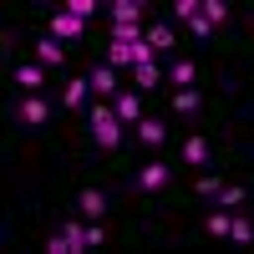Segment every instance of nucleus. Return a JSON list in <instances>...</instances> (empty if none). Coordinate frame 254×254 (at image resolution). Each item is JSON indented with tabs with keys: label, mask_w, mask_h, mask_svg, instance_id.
<instances>
[{
	"label": "nucleus",
	"mask_w": 254,
	"mask_h": 254,
	"mask_svg": "<svg viewBox=\"0 0 254 254\" xmlns=\"http://www.w3.org/2000/svg\"><path fill=\"white\" fill-rule=\"evenodd\" d=\"M92 142H97V147H107V153L122 142V122H117L112 107H92Z\"/></svg>",
	"instance_id": "1"
},
{
	"label": "nucleus",
	"mask_w": 254,
	"mask_h": 254,
	"mask_svg": "<svg viewBox=\"0 0 254 254\" xmlns=\"http://www.w3.org/2000/svg\"><path fill=\"white\" fill-rule=\"evenodd\" d=\"M112 31H142V5L137 0H117L112 5Z\"/></svg>",
	"instance_id": "2"
},
{
	"label": "nucleus",
	"mask_w": 254,
	"mask_h": 254,
	"mask_svg": "<svg viewBox=\"0 0 254 254\" xmlns=\"http://www.w3.org/2000/svg\"><path fill=\"white\" fill-rule=\"evenodd\" d=\"M112 112H117L122 127H127V122L137 127V122H142V97H137V92H117V97H112Z\"/></svg>",
	"instance_id": "3"
},
{
	"label": "nucleus",
	"mask_w": 254,
	"mask_h": 254,
	"mask_svg": "<svg viewBox=\"0 0 254 254\" xmlns=\"http://www.w3.org/2000/svg\"><path fill=\"white\" fill-rule=\"evenodd\" d=\"M31 51H36V66H46V71H51V66H61V61H66V46H61L56 36H41V41H36Z\"/></svg>",
	"instance_id": "4"
},
{
	"label": "nucleus",
	"mask_w": 254,
	"mask_h": 254,
	"mask_svg": "<svg viewBox=\"0 0 254 254\" xmlns=\"http://www.w3.org/2000/svg\"><path fill=\"white\" fill-rule=\"evenodd\" d=\"M15 117L26 122V127H41V122L51 117V107H46V97H36V92H26V102H20V107H15Z\"/></svg>",
	"instance_id": "5"
},
{
	"label": "nucleus",
	"mask_w": 254,
	"mask_h": 254,
	"mask_svg": "<svg viewBox=\"0 0 254 254\" xmlns=\"http://www.w3.org/2000/svg\"><path fill=\"white\" fill-rule=\"evenodd\" d=\"M46 31H51L56 41H81V31H87V26H81L76 15H66V10H56V15L46 20Z\"/></svg>",
	"instance_id": "6"
},
{
	"label": "nucleus",
	"mask_w": 254,
	"mask_h": 254,
	"mask_svg": "<svg viewBox=\"0 0 254 254\" xmlns=\"http://www.w3.org/2000/svg\"><path fill=\"white\" fill-rule=\"evenodd\" d=\"M137 188H142V193L168 188V163H142V168H137Z\"/></svg>",
	"instance_id": "7"
},
{
	"label": "nucleus",
	"mask_w": 254,
	"mask_h": 254,
	"mask_svg": "<svg viewBox=\"0 0 254 254\" xmlns=\"http://www.w3.org/2000/svg\"><path fill=\"white\" fill-rule=\"evenodd\" d=\"M10 81H15V87H26V92H36V87H46V66H36V61H20V66L10 71Z\"/></svg>",
	"instance_id": "8"
},
{
	"label": "nucleus",
	"mask_w": 254,
	"mask_h": 254,
	"mask_svg": "<svg viewBox=\"0 0 254 254\" xmlns=\"http://www.w3.org/2000/svg\"><path fill=\"white\" fill-rule=\"evenodd\" d=\"M87 87H92L97 97H117V87H122V81H117V71H112V66H97V71L87 76Z\"/></svg>",
	"instance_id": "9"
},
{
	"label": "nucleus",
	"mask_w": 254,
	"mask_h": 254,
	"mask_svg": "<svg viewBox=\"0 0 254 254\" xmlns=\"http://www.w3.org/2000/svg\"><path fill=\"white\" fill-rule=\"evenodd\" d=\"M137 137H142L147 147H163V142H168V122H158V117H142V122H137Z\"/></svg>",
	"instance_id": "10"
},
{
	"label": "nucleus",
	"mask_w": 254,
	"mask_h": 254,
	"mask_svg": "<svg viewBox=\"0 0 254 254\" xmlns=\"http://www.w3.org/2000/svg\"><path fill=\"white\" fill-rule=\"evenodd\" d=\"M87 92H92V87H87V76H71V81H61V102H66L71 112L81 107V102H87Z\"/></svg>",
	"instance_id": "11"
},
{
	"label": "nucleus",
	"mask_w": 254,
	"mask_h": 254,
	"mask_svg": "<svg viewBox=\"0 0 254 254\" xmlns=\"http://www.w3.org/2000/svg\"><path fill=\"white\" fill-rule=\"evenodd\" d=\"M61 234H66L71 254H87V249H92V244H87V219H71V224H61Z\"/></svg>",
	"instance_id": "12"
},
{
	"label": "nucleus",
	"mask_w": 254,
	"mask_h": 254,
	"mask_svg": "<svg viewBox=\"0 0 254 254\" xmlns=\"http://www.w3.org/2000/svg\"><path fill=\"white\" fill-rule=\"evenodd\" d=\"M107 214V198H102V188H81V219H102Z\"/></svg>",
	"instance_id": "13"
},
{
	"label": "nucleus",
	"mask_w": 254,
	"mask_h": 254,
	"mask_svg": "<svg viewBox=\"0 0 254 254\" xmlns=\"http://www.w3.org/2000/svg\"><path fill=\"white\" fill-rule=\"evenodd\" d=\"M183 163H188V168H203V163H208V137H188V142H183Z\"/></svg>",
	"instance_id": "14"
},
{
	"label": "nucleus",
	"mask_w": 254,
	"mask_h": 254,
	"mask_svg": "<svg viewBox=\"0 0 254 254\" xmlns=\"http://www.w3.org/2000/svg\"><path fill=\"white\" fill-rule=\"evenodd\" d=\"M198 107H203V97H198L193 87H178V92H173V112L188 117V112H198Z\"/></svg>",
	"instance_id": "15"
},
{
	"label": "nucleus",
	"mask_w": 254,
	"mask_h": 254,
	"mask_svg": "<svg viewBox=\"0 0 254 254\" xmlns=\"http://www.w3.org/2000/svg\"><path fill=\"white\" fill-rule=\"evenodd\" d=\"M193 76H198L193 61H173V71H168V81H173V87H193Z\"/></svg>",
	"instance_id": "16"
},
{
	"label": "nucleus",
	"mask_w": 254,
	"mask_h": 254,
	"mask_svg": "<svg viewBox=\"0 0 254 254\" xmlns=\"http://www.w3.org/2000/svg\"><path fill=\"white\" fill-rule=\"evenodd\" d=\"M198 15L208 20V26H224V20H229V5H224V0H203V5H198Z\"/></svg>",
	"instance_id": "17"
},
{
	"label": "nucleus",
	"mask_w": 254,
	"mask_h": 254,
	"mask_svg": "<svg viewBox=\"0 0 254 254\" xmlns=\"http://www.w3.org/2000/svg\"><path fill=\"white\" fill-rule=\"evenodd\" d=\"M132 81H137V87H158V81H163L158 61H142V66H132Z\"/></svg>",
	"instance_id": "18"
},
{
	"label": "nucleus",
	"mask_w": 254,
	"mask_h": 254,
	"mask_svg": "<svg viewBox=\"0 0 254 254\" xmlns=\"http://www.w3.org/2000/svg\"><path fill=\"white\" fill-rule=\"evenodd\" d=\"M142 41H147L153 51H163V46H173V31H168V26H147V31H142Z\"/></svg>",
	"instance_id": "19"
},
{
	"label": "nucleus",
	"mask_w": 254,
	"mask_h": 254,
	"mask_svg": "<svg viewBox=\"0 0 254 254\" xmlns=\"http://www.w3.org/2000/svg\"><path fill=\"white\" fill-rule=\"evenodd\" d=\"M193 188H198L203 198H219V188H224V178H219V173H198V178H193Z\"/></svg>",
	"instance_id": "20"
},
{
	"label": "nucleus",
	"mask_w": 254,
	"mask_h": 254,
	"mask_svg": "<svg viewBox=\"0 0 254 254\" xmlns=\"http://www.w3.org/2000/svg\"><path fill=\"white\" fill-rule=\"evenodd\" d=\"M229 239H234V244H249V239H254V224H249V219H229Z\"/></svg>",
	"instance_id": "21"
},
{
	"label": "nucleus",
	"mask_w": 254,
	"mask_h": 254,
	"mask_svg": "<svg viewBox=\"0 0 254 254\" xmlns=\"http://www.w3.org/2000/svg\"><path fill=\"white\" fill-rule=\"evenodd\" d=\"M92 10H97V0H66V15H76L81 26L92 20Z\"/></svg>",
	"instance_id": "22"
},
{
	"label": "nucleus",
	"mask_w": 254,
	"mask_h": 254,
	"mask_svg": "<svg viewBox=\"0 0 254 254\" xmlns=\"http://www.w3.org/2000/svg\"><path fill=\"white\" fill-rule=\"evenodd\" d=\"M208 234H214V239H229V214H224V208L208 214Z\"/></svg>",
	"instance_id": "23"
},
{
	"label": "nucleus",
	"mask_w": 254,
	"mask_h": 254,
	"mask_svg": "<svg viewBox=\"0 0 254 254\" xmlns=\"http://www.w3.org/2000/svg\"><path fill=\"white\" fill-rule=\"evenodd\" d=\"M198 5H203V0H173V15H178V20H193Z\"/></svg>",
	"instance_id": "24"
},
{
	"label": "nucleus",
	"mask_w": 254,
	"mask_h": 254,
	"mask_svg": "<svg viewBox=\"0 0 254 254\" xmlns=\"http://www.w3.org/2000/svg\"><path fill=\"white\" fill-rule=\"evenodd\" d=\"M219 203H224V208H234V203H244V188H234V183H224V188H219Z\"/></svg>",
	"instance_id": "25"
},
{
	"label": "nucleus",
	"mask_w": 254,
	"mask_h": 254,
	"mask_svg": "<svg viewBox=\"0 0 254 254\" xmlns=\"http://www.w3.org/2000/svg\"><path fill=\"white\" fill-rule=\"evenodd\" d=\"M87 244H92V249L107 244V234H102V224H97V219H87Z\"/></svg>",
	"instance_id": "26"
},
{
	"label": "nucleus",
	"mask_w": 254,
	"mask_h": 254,
	"mask_svg": "<svg viewBox=\"0 0 254 254\" xmlns=\"http://www.w3.org/2000/svg\"><path fill=\"white\" fill-rule=\"evenodd\" d=\"M46 254H71V244H66V234H46Z\"/></svg>",
	"instance_id": "27"
}]
</instances>
